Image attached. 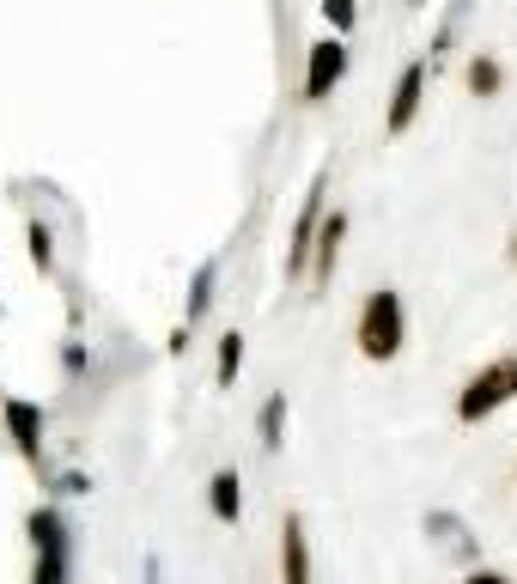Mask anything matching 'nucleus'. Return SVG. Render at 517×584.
<instances>
[{"mask_svg":"<svg viewBox=\"0 0 517 584\" xmlns=\"http://www.w3.org/2000/svg\"><path fill=\"white\" fill-rule=\"evenodd\" d=\"M353 341H359V353H365V359H378V365L402 353L408 323H402V292H396V286H378L372 299L359 305V329H353Z\"/></svg>","mask_w":517,"mask_h":584,"instance_id":"1","label":"nucleus"},{"mask_svg":"<svg viewBox=\"0 0 517 584\" xmlns=\"http://www.w3.org/2000/svg\"><path fill=\"white\" fill-rule=\"evenodd\" d=\"M25 530H31V554H37L31 584H67V572H73V530H67V518L43 505V511L25 518Z\"/></svg>","mask_w":517,"mask_h":584,"instance_id":"2","label":"nucleus"},{"mask_svg":"<svg viewBox=\"0 0 517 584\" xmlns=\"http://www.w3.org/2000/svg\"><path fill=\"white\" fill-rule=\"evenodd\" d=\"M323 195H329V171L311 177L305 207L292 219V244H286V280H311V256H317V232H323Z\"/></svg>","mask_w":517,"mask_h":584,"instance_id":"3","label":"nucleus"},{"mask_svg":"<svg viewBox=\"0 0 517 584\" xmlns=\"http://www.w3.org/2000/svg\"><path fill=\"white\" fill-rule=\"evenodd\" d=\"M347 80V37H317L311 55H305V104H323L335 86Z\"/></svg>","mask_w":517,"mask_h":584,"instance_id":"4","label":"nucleus"},{"mask_svg":"<svg viewBox=\"0 0 517 584\" xmlns=\"http://www.w3.org/2000/svg\"><path fill=\"white\" fill-rule=\"evenodd\" d=\"M517 390H511V372L505 365H487V372H475L469 384H463V396H457V420L463 426H475V420H487L493 408H505Z\"/></svg>","mask_w":517,"mask_h":584,"instance_id":"5","label":"nucleus"},{"mask_svg":"<svg viewBox=\"0 0 517 584\" xmlns=\"http://www.w3.org/2000/svg\"><path fill=\"white\" fill-rule=\"evenodd\" d=\"M420 104H426V61H408L402 73H396V92H390V110H384V128L402 140L408 128H414V116H420Z\"/></svg>","mask_w":517,"mask_h":584,"instance_id":"6","label":"nucleus"},{"mask_svg":"<svg viewBox=\"0 0 517 584\" xmlns=\"http://www.w3.org/2000/svg\"><path fill=\"white\" fill-rule=\"evenodd\" d=\"M280 584H311V542H305L299 511H286L280 524Z\"/></svg>","mask_w":517,"mask_h":584,"instance_id":"7","label":"nucleus"},{"mask_svg":"<svg viewBox=\"0 0 517 584\" xmlns=\"http://www.w3.org/2000/svg\"><path fill=\"white\" fill-rule=\"evenodd\" d=\"M0 414H7V432H13L19 457H25V463H37V457H43V408L13 396V402H0Z\"/></svg>","mask_w":517,"mask_h":584,"instance_id":"8","label":"nucleus"},{"mask_svg":"<svg viewBox=\"0 0 517 584\" xmlns=\"http://www.w3.org/2000/svg\"><path fill=\"white\" fill-rule=\"evenodd\" d=\"M341 244H347V213H323L317 256H311V286H323V292H329V280H335V262H341Z\"/></svg>","mask_w":517,"mask_h":584,"instance_id":"9","label":"nucleus"},{"mask_svg":"<svg viewBox=\"0 0 517 584\" xmlns=\"http://www.w3.org/2000/svg\"><path fill=\"white\" fill-rule=\"evenodd\" d=\"M213 292H219V256H207V262L195 268V280H189V305H183V323H189V329L213 311Z\"/></svg>","mask_w":517,"mask_h":584,"instance_id":"10","label":"nucleus"},{"mask_svg":"<svg viewBox=\"0 0 517 584\" xmlns=\"http://www.w3.org/2000/svg\"><path fill=\"white\" fill-rule=\"evenodd\" d=\"M207 505H213V518H219V524H238V511H244L238 469H213V481H207Z\"/></svg>","mask_w":517,"mask_h":584,"instance_id":"11","label":"nucleus"},{"mask_svg":"<svg viewBox=\"0 0 517 584\" xmlns=\"http://www.w3.org/2000/svg\"><path fill=\"white\" fill-rule=\"evenodd\" d=\"M256 438H262V451H280V438H286V390H274L256 414Z\"/></svg>","mask_w":517,"mask_h":584,"instance_id":"12","label":"nucleus"},{"mask_svg":"<svg viewBox=\"0 0 517 584\" xmlns=\"http://www.w3.org/2000/svg\"><path fill=\"white\" fill-rule=\"evenodd\" d=\"M238 372H244V335H238V329H226V335H219V365H213L219 390H232V384H238Z\"/></svg>","mask_w":517,"mask_h":584,"instance_id":"13","label":"nucleus"},{"mask_svg":"<svg viewBox=\"0 0 517 584\" xmlns=\"http://www.w3.org/2000/svg\"><path fill=\"white\" fill-rule=\"evenodd\" d=\"M499 86H505V67H499L493 55H475V61H469V92H475V98H499Z\"/></svg>","mask_w":517,"mask_h":584,"instance_id":"14","label":"nucleus"},{"mask_svg":"<svg viewBox=\"0 0 517 584\" xmlns=\"http://www.w3.org/2000/svg\"><path fill=\"white\" fill-rule=\"evenodd\" d=\"M426 530L445 542V548H457V554H469V530H463V518H451V511H432L426 518Z\"/></svg>","mask_w":517,"mask_h":584,"instance_id":"15","label":"nucleus"},{"mask_svg":"<svg viewBox=\"0 0 517 584\" xmlns=\"http://www.w3.org/2000/svg\"><path fill=\"white\" fill-rule=\"evenodd\" d=\"M25 250H31V268H37V274H49V268H55V238H49V226H43V219H31Z\"/></svg>","mask_w":517,"mask_h":584,"instance_id":"16","label":"nucleus"},{"mask_svg":"<svg viewBox=\"0 0 517 584\" xmlns=\"http://www.w3.org/2000/svg\"><path fill=\"white\" fill-rule=\"evenodd\" d=\"M323 19H329L335 37H347V31L359 25V0H323Z\"/></svg>","mask_w":517,"mask_h":584,"instance_id":"17","label":"nucleus"},{"mask_svg":"<svg viewBox=\"0 0 517 584\" xmlns=\"http://www.w3.org/2000/svg\"><path fill=\"white\" fill-rule=\"evenodd\" d=\"M463 584H511V578H505V572H487V566H475V572H469Z\"/></svg>","mask_w":517,"mask_h":584,"instance_id":"18","label":"nucleus"},{"mask_svg":"<svg viewBox=\"0 0 517 584\" xmlns=\"http://www.w3.org/2000/svg\"><path fill=\"white\" fill-rule=\"evenodd\" d=\"M505 372H511V390H517V359H505Z\"/></svg>","mask_w":517,"mask_h":584,"instance_id":"19","label":"nucleus"},{"mask_svg":"<svg viewBox=\"0 0 517 584\" xmlns=\"http://www.w3.org/2000/svg\"><path fill=\"white\" fill-rule=\"evenodd\" d=\"M511 262H517V232H511Z\"/></svg>","mask_w":517,"mask_h":584,"instance_id":"20","label":"nucleus"},{"mask_svg":"<svg viewBox=\"0 0 517 584\" xmlns=\"http://www.w3.org/2000/svg\"><path fill=\"white\" fill-rule=\"evenodd\" d=\"M414 7H426V0H414Z\"/></svg>","mask_w":517,"mask_h":584,"instance_id":"21","label":"nucleus"}]
</instances>
